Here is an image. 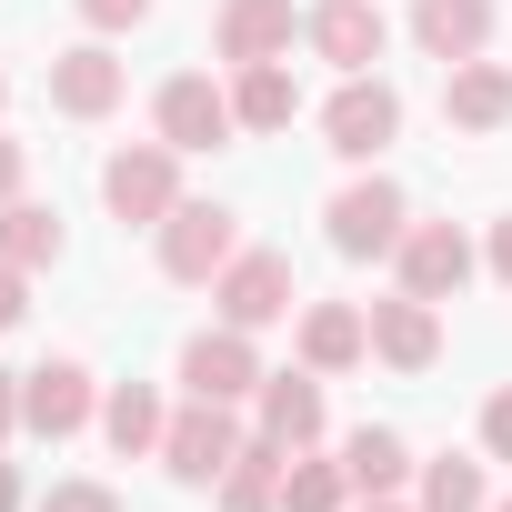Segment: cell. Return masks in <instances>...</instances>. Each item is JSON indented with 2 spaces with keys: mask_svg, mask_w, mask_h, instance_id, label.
<instances>
[{
  "mask_svg": "<svg viewBox=\"0 0 512 512\" xmlns=\"http://www.w3.org/2000/svg\"><path fill=\"white\" fill-rule=\"evenodd\" d=\"M101 201H111L121 231H161V221L181 211V151H171V141H121V151L101 161Z\"/></svg>",
  "mask_w": 512,
  "mask_h": 512,
  "instance_id": "obj_1",
  "label": "cell"
},
{
  "mask_svg": "<svg viewBox=\"0 0 512 512\" xmlns=\"http://www.w3.org/2000/svg\"><path fill=\"white\" fill-rule=\"evenodd\" d=\"M241 442H251V432H241V412L191 392V402L171 412V432H161V472H171V482H191V492H211V482L241 462Z\"/></svg>",
  "mask_w": 512,
  "mask_h": 512,
  "instance_id": "obj_2",
  "label": "cell"
},
{
  "mask_svg": "<svg viewBox=\"0 0 512 512\" xmlns=\"http://www.w3.org/2000/svg\"><path fill=\"white\" fill-rule=\"evenodd\" d=\"M322 221H332V251H342V262H382V251H402V231H412V201H402V181L362 171V181L332 191Z\"/></svg>",
  "mask_w": 512,
  "mask_h": 512,
  "instance_id": "obj_3",
  "label": "cell"
},
{
  "mask_svg": "<svg viewBox=\"0 0 512 512\" xmlns=\"http://www.w3.org/2000/svg\"><path fill=\"white\" fill-rule=\"evenodd\" d=\"M402 141V91L382 81V71H352L332 101H322V151H342V161H382Z\"/></svg>",
  "mask_w": 512,
  "mask_h": 512,
  "instance_id": "obj_4",
  "label": "cell"
},
{
  "mask_svg": "<svg viewBox=\"0 0 512 512\" xmlns=\"http://www.w3.org/2000/svg\"><path fill=\"white\" fill-rule=\"evenodd\" d=\"M231 251H241V211H221V201H181L161 221V272L191 282V292H211L231 272Z\"/></svg>",
  "mask_w": 512,
  "mask_h": 512,
  "instance_id": "obj_5",
  "label": "cell"
},
{
  "mask_svg": "<svg viewBox=\"0 0 512 512\" xmlns=\"http://www.w3.org/2000/svg\"><path fill=\"white\" fill-rule=\"evenodd\" d=\"M91 422H101V382H91V362L51 352L41 372H21V432L71 442V432H91Z\"/></svg>",
  "mask_w": 512,
  "mask_h": 512,
  "instance_id": "obj_6",
  "label": "cell"
},
{
  "mask_svg": "<svg viewBox=\"0 0 512 512\" xmlns=\"http://www.w3.org/2000/svg\"><path fill=\"white\" fill-rule=\"evenodd\" d=\"M211 302H221L231 332H272V322H292V251H231V272L211 282Z\"/></svg>",
  "mask_w": 512,
  "mask_h": 512,
  "instance_id": "obj_7",
  "label": "cell"
},
{
  "mask_svg": "<svg viewBox=\"0 0 512 512\" xmlns=\"http://www.w3.org/2000/svg\"><path fill=\"white\" fill-rule=\"evenodd\" d=\"M151 121H161L171 151H221V141L241 131V121H231V91H221L211 71H171L161 101H151Z\"/></svg>",
  "mask_w": 512,
  "mask_h": 512,
  "instance_id": "obj_8",
  "label": "cell"
},
{
  "mask_svg": "<svg viewBox=\"0 0 512 512\" xmlns=\"http://www.w3.org/2000/svg\"><path fill=\"white\" fill-rule=\"evenodd\" d=\"M181 382H191L201 402H251L272 372H262V352H251V332L211 322V332H191V342H181Z\"/></svg>",
  "mask_w": 512,
  "mask_h": 512,
  "instance_id": "obj_9",
  "label": "cell"
},
{
  "mask_svg": "<svg viewBox=\"0 0 512 512\" xmlns=\"http://www.w3.org/2000/svg\"><path fill=\"white\" fill-rule=\"evenodd\" d=\"M472 262H482V251L462 241V221H412V231H402V251H392L402 292H422V302H452V292L472 282Z\"/></svg>",
  "mask_w": 512,
  "mask_h": 512,
  "instance_id": "obj_10",
  "label": "cell"
},
{
  "mask_svg": "<svg viewBox=\"0 0 512 512\" xmlns=\"http://www.w3.org/2000/svg\"><path fill=\"white\" fill-rule=\"evenodd\" d=\"M302 41L352 81V71H372V61L392 51V21L372 11V0H322V11H302Z\"/></svg>",
  "mask_w": 512,
  "mask_h": 512,
  "instance_id": "obj_11",
  "label": "cell"
},
{
  "mask_svg": "<svg viewBox=\"0 0 512 512\" xmlns=\"http://www.w3.org/2000/svg\"><path fill=\"white\" fill-rule=\"evenodd\" d=\"M292 31H302L292 0H221V11H211V51L231 71L241 61H292Z\"/></svg>",
  "mask_w": 512,
  "mask_h": 512,
  "instance_id": "obj_12",
  "label": "cell"
},
{
  "mask_svg": "<svg viewBox=\"0 0 512 512\" xmlns=\"http://www.w3.org/2000/svg\"><path fill=\"white\" fill-rule=\"evenodd\" d=\"M251 402H262V442H282V452H312V442L332 432V402H322V372H312V362H302V372H272Z\"/></svg>",
  "mask_w": 512,
  "mask_h": 512,
  "instance_id": "obj_13",
  "label": "cell"
},
{
  "mask_svg": "<svg viewBox=\"0 0 512 512\" xmlns=\"http://www.w3.org/2000/svg\"><path fill=\"white\" fill-rule=\"evenodd\" d=\"M121 91H131V71L111 61V41H81L51 61V111H71V121H111Z\"/></svg>",
  "mask_w": 512,
  "mask_h": 512,
  "instance_id": "obj_14",
  "label": "cell"
},
{
  "mask_svg": "<svg viewBox=\"0 0 512 512\" xmlns=\"http://www.w3.org/2000/svg\"><path fill=\"white\" fill-rule=\"evenodd\" d=\"M372 362H392V372H432V362H442V302H422V292L372 302Z\"/></svg>",
  "mask_w": 512,
  "mask_h": 512,
  "instance_id": "obj_15",
  "label": "cell"
},
{
  "mask_svg": "<svg viewBox=\"0 0 512 512\" xmlns=\"http://www.w3.org/2000/svg\"><path fill=\"white\" fill-rule=\"evenodd\" d=\"M442 121L452 131H502L512 121V71L502 61H452L442 71Z\"/></svg>",
  "mask_w": 512,
  "mask_h": 512,
  "instance_id": "obj_16",
  "label": "cell"
},
{
  "mask_svg": "<svg viewBox=\"0 0 512 512\" xmlns=\"http://www.w3.org/2000/svg\"><path fill=\"white\" fill-rule=\"evenodd\" d=\"M412 41L452 71V61H482L492 41V0H412Z\"/></svg>",
  "mask_w": 512,
  "mask_h": 512,
  "instance_id": "obj_17",
  "label": "cell"
},
{
  "mask_svg": "<svg viewBox=\"0 0 512 512\" xmlns=\"http://www.w3.org/2000/svg\"><path fill=\"white\" fill-rule=\"evenodd\" d=\"M302 362L332 382V372H352V362H372V312H352V302H312L302 312Z\"/></svg>",
  "mask_w": 512,
  "mask_h": 512,
  "instance_id": "obj_18",
  "label": "cell"
},
{
  "mask_svg": "<svg viewBox=\"0 0 512 512\" xmlns=\"http://www.w3.org/2000/svg\"><path fill=\"white\" fill-rule=\"evenodd\" d=\"M342 472H352V502H372V492H402L422 462H412V442H402L392 422H362V432L342 442Z\"/></svg>",
  "mask_w": 512,
  "mask_h": 512,
  "instance_id": "obj_19",
  "label": "cell"
},
{
  "mask_svg": "<svg viewBox=\"0 0 512 512\" xmlns=\"http://www.w3.org/2000/svg\"><path fill=\"white\" fill-rule=\"evenodd\" d=\"M101 432H111V452H121V462H141V452H161V432H171V402H161L151 382H111V402H101Z\"/></svg>",
  "mask_w": 512,
  "mask_h": 512,
  "instance_id": "obj_20",
  "label": "cell"
},
{
  "mask_svg": "<svg viewBox=\"0 0 512 512\" xmlns=\"http://www.w3.org/2000/svg\"><path fill=\"white\" fill-rule=\"evenodd\" d=\"M282 472H292V452L251 432V442H241V462H231L211 492H221V512H282Z\"/></svg>",
  "mask_w": 512,
  "mask_h": 512,
  "instance_id": "obj_21",
  "label": "cell"
},
{
  "mask_svg": "<svg viewBox=\"0 0 512 512\" xmlns=\"http://www.w3.org/2000/svg\"><path fill=\"white\" fill-rule=\"evenodd\" d=\"M292 111H302V91H292L282 61H241L231 71V121L241 131H292Z\"/></svg>",
  "mask_w": 512,
  "mask_h": 512,
  "instance_id": "obj_22",
  "label": "cell"
},
{
  "mask_svg": "<svg viewBox=\"0 0 512 512\" xmlns=\"http://www.w3.org/2000/svg\"><path fill=\"white\" fill-rule=\"evenodd\" d=\"M412 502H422V512H492V482H482L472 452H442V462L412 472Z\"/></svg>",
  "mask_w": 512,
  "mask_h": 512,
  "instance_id": "obj_23",
  "label": "cell"
},
{
  "mask_svg": "<svg viewBox=\"0 0 512 512\" xmlns=\"http://www.w3.org/2000/svg\"><path fill=\"white\" fill-rule=\"evenodd\" d=\"M282 512H352V472L322 462V442L292 452V472H282Z\"/></svg>",
  "mask_w": 512,
  "mask_h": 512,
  "instance_id": "obj_24",
  "label": "cell"
},
{
  "mask_svg": "<svg viewBox=\"0 0 512 512\" xmlns=\"http://www.w3.org/2000/svg\"><path fill=\"white\" fill-rule=\"evenodd\" d=\"M0 262H21V272L61 262V221H51L41 201H0Z\"/></svg>",
  "mask_w": 512,
  "mask_h": 512,
  "instance_id": "obj_25",
  "label": "cell"
},
{
  "mask_svg": "<svg viewBox=\"0 0 512 512\" xmlns=\"http://www.w3.org/2000/svg\"><path fill=\"white\" fill-rule=\"evenodd\" d=\"M41 512H121V492H111V482H51Z\"/></svg>",
  "mask_w": 512,
  "mask_h": 512,
  "instance_id": "obj_26",
  "label": "cell"
},
{
  "mask_svg": "<svg viewBox=\"0 0 512 512\" xmlns=\"http://www.w3.org/2000/svg\"><path fill=\"white\" fill-rule=\"evenodd\" d=\"M482 462H512V382L482 402Z\"/></svg>",
  "mask_w": 512,
  "mask_h": 512,
  "instance_id": "obj_27",
  "label": "cell"
},
{
  "mask_svg": "<svg viewBox=\"0 0 512 512\" xmlns=\"http://www.w3.org/2000/svg\"><path fill=\"white\" fill-rule=\"evenodd\" d=\"M71 11H81L91 31H141V21H151V0H71Z\"/></svg>",
  "mask_w": 512,
  "mask_h": 512,
  "instance_id": "obj_28",
  "label": "cell"
},
{
  "mask_svg": "<svg viewBox=\"0 0 512 512\" xmlns=\"http://www.w3.org/2000/svg\"><path fill=\"white\" fill-rule=\"evenodd\" d=\"M21 312H31V272H21V262H0V332H11Z\"/></svg>",
  "mask_w": 512,
  "mask_h": 512,
  "instance_id": "obj_29",
  "label": "cell"
},
{
  "mask_svg": "<svg viewBox=\"0 0 512 512\" xmlns=\"http://www.w3.org/2000/svg\"><path fill=\"white\" fill-rule=\"evenodd\" d=\"M21 181H31V151H21L11 131H0V201H21Z\"/></svg>",
  "mask_w": 512,
  "mask_h": 512,
  "instance_id": "obj_30",
  "label": "cell"
},
{
  "mask_svg": "<svg viewBox=\"0 0 512 512\" xmlns=\"http://www.w3.org/2000/svg\"><path fill=\"white\" fill-rule=\"evenodd\" d=\"M482 262H492V282H512V211L492 221V251H482Z\"/></svg>",
  "mask_w": 512,
  "mask_h": 512,
  "instance_id": "obj_31",
  "label": "cell"
},
{
  "mask_svg": "<svg viewBox=\"0 0 512 512\" xmlns=\"http://www.w3.org/2000/svg\"><path fill=\"white\" fill-rule=\"evenodd\" d=\"M21 432V372H0V442Z\"/></svg>",
  "mask_w": 512,
  "mask_h": 512,
  "instance_id": "obj_32",
  "label": "cell"
},
{
  "mask_svg": "<svg viewBox=\"0 0 512 512\" xmlns=\"http://www.w3.org/2000/svg\"><path fill=\"white\" fill-rule=\"evenodd\" d=\"M0 512H21V462H0Z\"/></svg>",
  "mask_w": 512,
  "mask_h": 512,
  "instance_id": "obj_33",
  "label": "cell"
},
{
  "mask_svg": "<svg viewBox=\"0 0 512 512\" xmlns=\"http://www.w3.org/2000/svg\"><path fill=\"white\" fill-rule=\"evenodd\" d=\"M352 512H422V502H402V492H372V502H352Z\"/></svg>",
  "mask_w": 512,
  "mask_h": 512,
  "instance_id": "obj_34",
  "label": "cell"
},
{
  "mask_svg": "<svg viewBox=\"0 0 512 512\" xmlns=\"http://www.w3.org/2000/svg\"><path fill=\"white\" fill-rule=\"evenodd\" d=\"M0 111H11V81H0Z\"/></svg>",
  "mask_w": 512,
  "mask_h": 512,
  "instance_id": "obj_35",
  "label": "cell"
},
{
  "mask_svg": "<svg viewBox=\"0 0 512 512\" xmlns=\"http://www.w3.org/2000/svg\"><path fill=\"white\" fill-rule=\"evenodd\" d=\"M492 512H512V492H502V502H492Z\"/></svg>",
  "mask_w": 512,
  "mask_h": 512,
  "instance_id": "obj_36",
  "label": "cell"
}]
</instances>
